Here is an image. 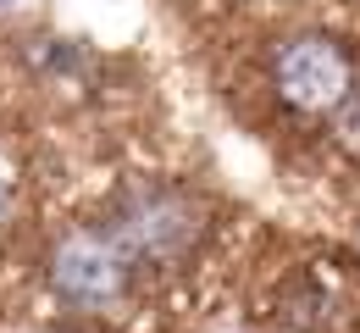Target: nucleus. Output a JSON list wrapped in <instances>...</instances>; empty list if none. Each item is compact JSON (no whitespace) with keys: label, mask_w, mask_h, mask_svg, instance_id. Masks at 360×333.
I'll use <instances>...</instances> for the list:
<instances>
[{"label":"nucleus","mask_w":360,"mask_h":333,"mask_svg":"<svg viewBox=\"0 0 360 333\" xmlns=\"http://www.w3.org/2000/svg\"><path fill=\"white\" fill-rule=\"evenodd\" d=\"M100 228L122 244V256L139 272H172L205 244L211 211L183 184H128L111 200Z\"/></svg>","instance_id":"f257e3e1"},{"label":"nucleus","mask_w":360,"mask_h":333,"mask_svg":"<svg viewBox=\"0 0 360 333\" xmlns=\"http://www.w3.org/2000/svg\"><path fill=\"white\" fill-rule=\"evenodd\" d=\"M271 89L288 111L333 117L355 89V56L333 34H294L271 50Z\"/></svg>","instance_id":"7ed1b4c3"},{"label":"nucleus","mask_w":360,"mask_h":333,"mask_svg":"<svg viewBox=\"0 0 360 333\" xmlns=\"http://www.w3.org/2000/svg\"><path fill=\"white\" fill-rule=\"evenodd\" d=\"M333 128H338V144L360 156V84L349 89V100H344V106L333 111Z\"/></svg>","instance_id":"20e7f679"},{"label":"nucleus","mask_w":360,"mask_h":333,"mask_svg":"<svg viewBox=\"0 0 360 333\" xmlns=\"http://www.w3.org/2000/svg\"><path fill=\"white\" fill-rule=\"evenodd\" d=\"M134 261L122 256V244L105 228H72L56 239L50 250V294L72 311L105 317L134 294Z\"/></svg>","instance_id":"f03ea898"}]
</instances>
